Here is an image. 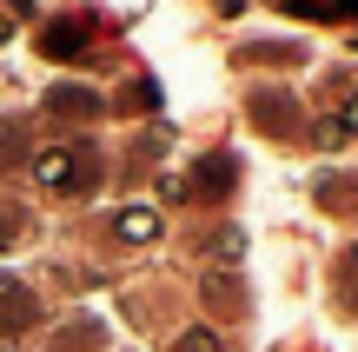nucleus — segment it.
<instances>
[{
  "label": "nucleus",
  "instance_id": "f257e3e1",
  "mask_svg": "<svg viewBox=\"0 0 358 352\" xmlns=\"http://www.w3.org/2000/svg\"><path fill=\"white\" fill-rule=\"evenodd\" d=\"M34 180L53 186V193H87L93 186V153L87 146H47V153H34Z\"/></svg>",
  "mask_w": 358,
  "mask_h": 352
},
{
  "label": "nucleus",
  "instance_id": "f03ea898",
  "mask_svg": "<svg viewBox=\"0 0 358 352\" xmlns=\"http://www.w3.org/2000/svg\"><path fill=\"white\" fill-rule=\"evenodd\" d=\"M87 40H93L87 20H53V27H40V53H53V60H73V53H87Z\"/></svg>",
  "mask_w": 358,
  "mask_h": 352
},
{
  "label": "nucleus",
  "instance_id": "7ed1b4c3",
  "mask_svg": "<svg viewBox=\"0 0 358 352\" xmlns=\"http://www.w3.org/2000/svg\"><path fill=\"white\" fill-rule=\"evenodd\" d=\"M113 233L127 239V246H153V239H159V213H153V206H127V213L113 220Z\"/></svg>",
  "mask_w": 358,
  "mask_h": 352
},
{
  "label": "nucleus",
  "instance_id": "20e7f679",
  "mask_svg": "<svg viewBox=\"0 0 358 352\" xmlns=\"http://www.w3.org/2000/svg\"><path fill=\"white\" fill-rule=\"evenodd\" d=\"M34 313H40V306L27 300V286L0 279V326H7V332H20V326H34Z\"/></svg>",
  "mask_w": 358,
  "mask_h": 352
},
{
  "label": "nucleus",
  "instance_id": "39448f33",
  "mask_svg": "<svg viewBox=\"0 0 358 352\" xmlns=\"http://www.w3.org/2000/svg\"><path fill=\"white\" fill-rule=\"evenodd\" d=\"M192 180H199V193H226V180H232V160L219 153V160H206L199 173H192Z\"/></svg>",
  "mask_w": 358,
  "mask_h": 352
},
{
  "label": "nucleus",
  "instance_id": "423d86ee",
  "mask_svg": "<svg viewBox=\"0 0 358 352\" xmlns=\"http://www.w3.org/2000/svg\"><path fill=\"white\" fill-rule=\"evenodd\" d=\"M47 106H53V113H93L100 100H93V93H80V87H60V93H47Z\"/></svg>",
  "mask_w": 358,
  "mask_h": 352
},
{
  "label": "nucleus",
  "instance_id": "0eeeda50",
  "mask_svg": "<svg viewBox=\"0 0 358 352\" xmlns=\"http://www.w3.org/2000/svg\"><path fill=\"white\" fill-rule=\"evenodd\" d=\"M20 233H27V213L0 206V246H20Z\"/></svg>",
  "mask_w": 358,
  "mask_h": 352
},
{
  "label": "nucleus",
  "instance_id": "6e6552de",
  "mask_svg": "<svg viewBox=\"0 0 358 352\" xmlns=\"http://www.w3.org/2000/svg\"><path fill=\"white\" fill-rule=\"evenodd\" d=\"M312 140H319L325 153H338V146H345V133H338V120H319V127H312Z\"/></svg>",
  "mask_w": 358,
  "mask_h": 352
},
{
  "label": "nucleus",
  "instance_id": "1a4fd4ad",
  "mask_svg": "<svg viewBox=\"0 0 358 352\" xmlns=\"http://www.w3.org/2000/svg\"><path fill=\"white\" fill-rule=\"evenodd\" d=\"M332 120H338V133H345V140H358V93H352V100H345V106H338V113H332Z\"/></svg>",
  "mask_w": 358,
  "mask_h": 352
},
{
  "label": "nucleus",
  "instance_id": "9d476101",
  "mask_svg": "<svg viewBox=\"0 0 358 352\" xmlns=\"http://www.w3.org/2000/svg\"><path fill=\"white\" fill-rule=\"evenodd\" d=\"M213 260H219V266H239V233H219V246H213Z\"/></svg>",
  "mask_w": 358,
  "mask_h": 352
},
{
  "label": "nucleus",
  "instance_id": "9b49d317",
  "mask_svg": "<svg viewBox=\"0 0 358 352\" xmlns=\"http://www.w3.org/2000/svg\"><path fill=\"white\" fill-rule=\"evenodd\" d=\"M179 352H219V332H186V339H179Z\"/></svg>",
  "mask_w": 358,
  "mask_h": 352
},
{
  "label": "nucleus",
  "instance_id": "f8f14e48",
  "mask_svg": "<svg viewBox=\"0 0 358 352\" xmlns=\"http://www.w3.org/2000/svg\"><path fill=\"white\" fill-rule=\"evenodd\" d=\"M0 47H7V20H0Z\"/></svg>",
  "mask_w": 358,
  "mask_h": 352
},
{
  "label": "nucleus",
  "instance_id": "ddd939ff",
  "mask_svg": "<svg viewBox=\"0 0 358 352\" xmlns=\"http://www.w3.org/2000/svg\"><path fill=\"white\" fill-rule=\"evenodd\" d=\"M352 266H358V239H352Z\"/></svg>",
  "mask_w": 358,
  "mask_h": 352
}]
</instances>
